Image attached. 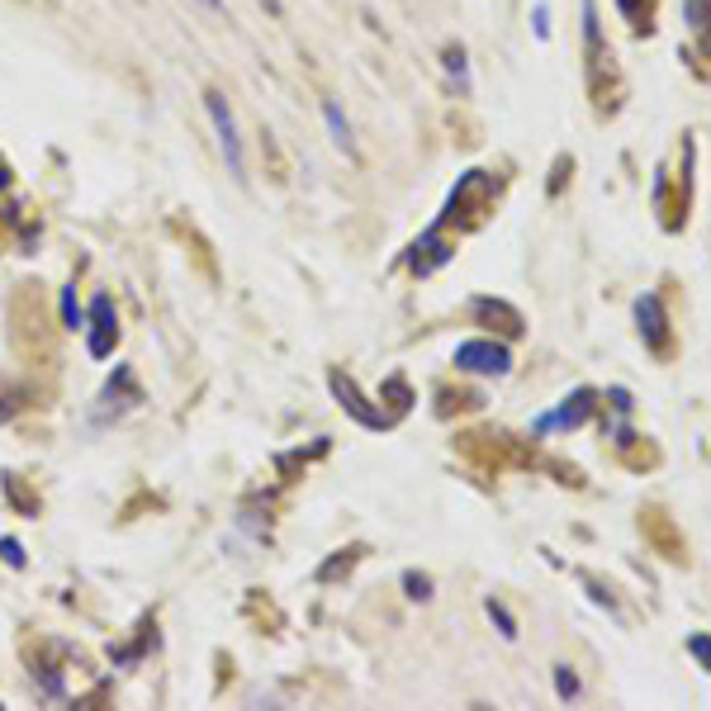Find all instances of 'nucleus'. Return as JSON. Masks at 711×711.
Masks as SVG:
<instances>
[{
	"instance_id": "20",
	"label": "nucleus",
	"mask_w": 711,
	"mask_h": 711,
	"mask_svg": "<svg viewBox=\"0 0 711 711\" xmlns=\"http://www.w3.org/2000/svg\"><path fill=\"white\" fill-rule=\"evenodd\" d=\"M489 617L498 621V631H503V636H508V640L517 636V621L508 617V607H503V602H493V598H489Z\"/></svg>"
},
{
	"instance_id": "23",
	"label": "nucleus",
	"mask_w": 711,
	"mask_h": 711,
	"mask_svg": "<svg viewBox=\"0 0 711 711\" xmlns=\"http://www.w3.org/2000/svg\"><path fill=\"white\" fill-rule=\"evenodd\" d=\"M200 5H204V10H214V15L223 10V0H200Z\"/></svg>"
},
{
	"instance_id": "19",
	"label": "nucleus",
	"mask_w": 711,
	"mask_h": 711,
	"mask_svg": "<svg viewBox=\"0 0 711 711\" xmlns=\"http://www.w3.org/2000/svg\"><path fill=\"white\" fill-rule=\"evenodd\" d=\"M555 693H560V697H579V674H574L569 664H560V674H555Z\"/></svg>"
},
{
	"instance_id": "21",
	"label": "nucleus",
	"mask_w": 711,
	"mask_h": 711,
	"mask_svg": "<svg viewBox=\"0 0 711 711\" xmlns=\"http://www.w3.org/2000/svg\"><path fill=\"white\" fill-rule=\"evenodd\" d=\"M0 560H5V565H10V569H24V546H19V541H10V536H5V541H0Z\"/></svg>"
},
{
	"instance_id": "13",
	"label": "nucleus",
	"mask_w": 711,
	"mask_h": 711,
	"mask_svg": "<svg viewBox=\"0 0 711 711\" xmlns=\"http://www.w3.org/2000/svg\"><path fill=\"white\" fill-rule=\"evenodd\" d=\"M621 19L636 29V34H650V15H655V0H617Z\"/></svg>"
},
{
	"instance_id": "6",
	"label": "nucleus",
	"mask_w": 711,
	"mask_h": 711,
	"mask_svg": "<svg viewBox=\"0 0 711 711\" xmlns=\"http://www.w3.org/2000/svg\"><path fill=\"white\" fill-rule=\"evenodd\" d=\"M114 342H119V318H114V304H110V294H95L91 299V356L95 361H105L114 351Z\"/></svg>"
},
{
	"instance_id": "14",
	"label": "nucleus",
	"mask_w": 711,
	"mask_h": 711,
	"mask_svg": "<svg viewBox=\"0 0 711 711\" xmlns=\"http://www.w3.org/2000/svg\"><path fill=\"white\" fill-rule=\"evenodd\" d=\"M683 19L693 24V34H711V0H683Z\"/></svg>"
},
{
	"instance_id": "22",
	"label": "nucleus",
	"mask_w": 711,
	"mask_h": 711,
	"mask_svg": "<svg viewBox=\"0 0 711 711\" xmlns=\"http://www.w3.org/2000/svg\"><path fill=\"white\" fill-rule=\"evenodd\" d=\"M688 645H693V655H697V659H702V664L711 669V636H693Z\"/></svg>"
},
{
	"instance_id": "4",
	"label": "nucleus",
	"mask_w": 711,
	"mask_h": 711,
	"mask_svg": "<svg viewBox=\"0 0 711 711\" xmlns=\"http://www.w3.org/2000/svg\"><path fill=\"white\" fill-rule=\"evenodd\" d=\"M456 365L470 370V375H508L512 356H508V347H498V342H460Z\"/></svg>"
},
{
	"instance_id": "5",
	"label": "nucleus",
	"mask_w": 711,
	"mask_h": 711,
	"mask_svg": "<svg viewBox=\"0 0 711 711\" xmlns=\"http://www.w3.org/2000/svg\"><path fill=\"white\" fill-rule=\"evenodd\" d=\"M451 252H456V242L446 237V228H441V223H432V228H427V233H422L418 242L408 247V266H413L418 275H432L437 266H446V261H451Z\"/></svg>"
},
{
	"instance_id": "1",
	"label": "nucleus",
	"mask_w": 711,
	"mask_h": 711,
	"mask_svg": "<svg viewBox=\"0 0 711 711\" xmlns=\"http://www.w3.org/2000/svg\"><path fill=\"white\" fill-rule=\"evenodd\" d=\"M584 57H588V91H593V105L602 114H612L621 105V72L612 48L602 43V24H598V5L584 0Z\"/></svg>"
},
{
	"instance_id": "15",
	"label": "nucleus",
	"mask_w": 711,
	"mask_h": 711,
	"mask_svg": "<svg viewBox=\"0 0 711 711\" xmlns=\"http://www.w3.org/2000/svg\"><path fill=\"white\" fill-rule=\"evenodd\" d=\"M441 62H446V72L456 76L460 91H470V67H465V48H460V43H451V48L441 53Z\"/></svg>"
},
{
	"instance_id": "24",
	"label": "nucleus",
	"mask_w": 711,
	"mask_h": 711,
	"mask_svg": "<svg viewBox=\"0 0 711 711\" xmlns=\"http://www.w3.org/2000/svg\"><path fill=\"white\" fill-rule=\"evenodd\" d=\"M5 185H10V166L0 162V190H5Z\"/></svg>"
},
{
	"instance_id": "16",
	"label": "nucleus",
	"mask_w": 711,
	"mask_h": 711,
	"mask_svg": "<svg viewBox=\"0 0 711 711\" xmlns=\"http://www.w3.org/2000/svg\"><path fill=\"white\" fill-rule=\"evenodd\" d=\"M403 588H408V598H413V602L432 598V579H427V574H418V569H408V574H403Z\"/></svg>"
},
{
	"instance_id": "10",
	"label": "nucleus",
	"mask_w": 711,
	"mask_h": 711,
	"mask_svg": "<svg viewBox=\"0 0 711 711\" xmlns=\"http://www.w3.org/2000/svg\"><path fill=\"white\" fill-rule=\"evenodd\" d=\"M640 527H645V536H650V541H655V546L664 550L669 560H683V541L674 536V527H669V517H664L659 508H650V512H645V517H640Z\"/></svg>"
},
{
	"instance_id": "18",
	"label": "nucleus",
	"mask_w": 711,
	"mask_h": 711,
	"mask_svg": "<svg viewBox=\"0 0 711 711\" xmlns=\"http://www.w3.org/2000/svg\"><path fill=\"white\" fill-rule=\"evenodd\" d=\"M356 555H361V550H342V560H332V565H323V569H318V579L328 584V579H337V574H347V569L356 565Z\"/></svg>"
},
{
	"instance_id": "12",
	"label": "nucleus",
	"mask_w": 711,
	"mask_h": 711,
	"mask_svg": "<svg viewBox=\"0 0 711 711\" xmlns=\"http://www.w3.org/2000/svg\"><path fill=\"white\" fill-rule=\"evenodd\" d=\"M323 119H328V133H332V143L342 147L347 157H356V138H351V124H347V114L337 110V100H323Z\"/></svg>"
},
{
	"instance_id": "2",
	"label": "nucleus",
	"mask_w": 711,
	"mask_h": 711,
	"mask_svg": "<svg viewBox=\"0 0 711 711\" xmlns=\"http://www.w3.org/2000/svg\"><path fill=\"white\" fill-rule=\"evenodd\" d=\"M493 195H498V181H493L489 171H465L460 176V185L451 190V200H446V214H441V223H479L484 214H489Z\"/></svg>"
},
{
	"instance_id": "9",
	"label": "nucleus",
	"mask_w": 711,
	"mask_h": 711,
	"mask_svg": "<svg viewBox=\"0 0 711 711\" xmlns=\"http://www.w3.org/2000/svg\"><path fill=\"white\" fill-rule=\"evenodd\" d=\"M593 399H598L593 389H574V394H569V399L560 403V408H555L550 418H541V422H536V432H550V427H584V422H588V413L598 408Z\"/></svg>"
},
{
	"instance_id": "3",
	"label": "nucleus",
	"mask_w": 711,
	"mask_h": 711,
	"mask_svg": "<svg viewBox=\"0 0 711 711\" xmlns=\"http://www.w3.org/2000/svg\"><path fill=\"white\" fill-rule=\"evenodd\" d=\"M204 105H209V119H214V133H219V152H223V162H228V171H233L237 181H247V157H242V138H237L233 110H228L223 91H204Z\"/></svg>"
},
{
	"instance_id": "17",
	"label": "nucleus",
	"mask_w": 711,
	"mask_h": 711,
	"mask_svg": "<svg viewBox=\"0 0 711 711\" xmlns=\"http://www.w3.org/2000/svg\"><path fill=\"white\" fill-rule=\"evenodd\" d=\"M62 323H67V328H81V304H76V285H67V290H62Z\"/></svg>"
},
{
	"instance_id": "8",
	"label": "nucleus",
	"mask_w": 711,
	"mask_h": 711,
	"mask_svg": "<svg viewBox=\"0 0 711 711\" xmlns=\"http://www.w3.org/2000/svg\"><path fill=\"white\" fill-rule=\"evenodd\" d=\"M328 384H332V394H337V403L347 408L351 418L361 422V427H389V413H375V408H365V399H361V389H356V380L351 375H342V370H332L328 375Z\"/></svg>"
},
{
	"instance_id": "11",
	"label": "nucleus",
	"mask_w": 711,
	"mask_h": 711,
	"mask_svg": "<svg viewBox=\"0 0 711 711\" xmlns=\"http://www.w3.org/2000/svg\"><path fill=\"white\" fill-rule=\"evenodd\" d=\"M474 313H479V318H489V323L498 318L508 337H522V313H517V309H508L503 299H474Z\"/></svg>"
},
{
	"instance_id": "7",
	"label": "nucleus",
	"mask_w": 711,
	"mask_h": 711,
	"mask_svg": "<svg viewBox=\"0 0 711 711\" xmlns=\"http://www.w3.org/2000/svg\"><path fill=\"white\" fill-rule=\"evenodd\" d=\"M636 323H640L645 347L659 351V356H669V318H664L659 294H640V299H636Z\"/></svg>"
}]
</instances>
